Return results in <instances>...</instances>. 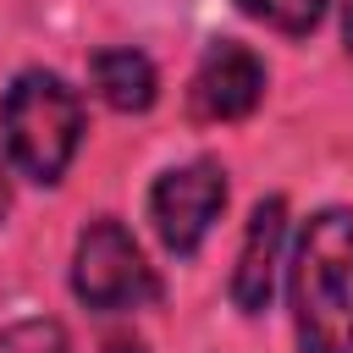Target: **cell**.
<instances>
[{"label": "cell", "instance_id": "1", "mask_svg": "<svg viewBox=\"0 0 353 353\" xmlns=\"http://www.w3.org/2000/svg\"><path fill=\"white\" fill-rule=\"evenodd\" d=\"M292 331L303 353H353V215L320 210L292 248Z\"/></svg>", "mask_w": 353, "mask_h": 353}, {"label": "cell", "instance_id": "2", "mask_svg": "<svg viewBox=\"0 0 353 353\" xmlns=\"http://www.w3.org/2000/svg\"><path fill=\"white\" fill-rule=\"evenodd\" d=\"M77 138H83V99H77V88H66V77H55L44 66L17 72L11 88L0 94V143H6L11 165L28 182L50 188L72 165Z\"/></svg>", "mask_w": 353, "mask_h": 353}, {"label": "cell", "instance_id": "3", "mask_svg": "<svg viewBox=\"0 0 353 353\" xmlns=\"http://www.w3.org/2000/svg\"><path fill=\"white\" fill-rule=\"evenodd\" d=\"M72 292L99 309V314H121V309H143L160 298V276L143 259V248L132 243V232L110 215L88 221L72 254Z\"/></svg>", "mask_w": 353, "mask_h": 353}, {"label": "cell", "instance_id": "4", "mask_svg": "<svg viewBox=\"0 0 353 353\" xmlns=\"http://www.w3.org/2000/svg\"><path fill=\"white\" fill-rule=\"evenodd\" d=\"M226 210V171L215 160H188V165H171L154 188H149V221L160 232V243L188 259L199 254L204 232L215 226V215Z\"/></svg>", "mask_w": 353, "mask_h": 353}, {"label": "cell", "instance_id": "5", "mask_svg": "<svg viewBox=\"0 0 353 353\" xmlns=\"http://www.w3.org/2000/svg\"><path fill=\"white\" fill-rule=\"evenodd\" d=\"M259 99H265V61L237 39L210 44L193 72V110L204 121H243Z\"/></svg>", "mask_w": 353, "mask_h": 353}, {"label": "cell", "instance_id": "6", "mask_svg": "<svg viewBox=\"0 0 353 353\" xmlns=\"http://www.w3.org/2000/svg\"><path fill=\"white\" fill-rule=\"evenodd\" d=\"M281 237H287V199H259L243 232V254L232 270V303L243 314L270 309L276 292V265H281Z\"/></svg>", "mask_w": 353, "mask_h": 353}, {"label": "cell", "instance_id": "7", "mask_svg": "<svg viewBox=\"0 0 353 353\" xmlns=\"http://www.w3.org/2000/svg\"><path fill=\"white\" fill-rule=\"evenodd\" d=\"M88 77H94V88H99V99H105L110 110H127V116H138V110H149V105H154V94H160V77H154V61H149L143 50H132V44H116V50H99V55L88 61Z\"/></svg>", "mask_w": 353, "mask_h": 353}, {"label": "cell", "instance_id": "8", "mask_svg": "<svg viewBox=\"0 0 353 353\" xmlns=\"http://www.w3.org/2000/svg\"><path fill=\"white\" fill-rule=\"evenodd\" d=\"M254 22H265V28H276V33H292V39H303V33H314V22H320V11H325V0H237Z\"/></svg>", "mask_w": 353, "mask_h": 353}, {"label": "cell", "instance_id": "9", "mask_svg": "<svg viewBox=\"0 0 353 353\" xmlns=\"http://www.w3.org/2000/svg\"><path fill=\"white\" fill-rule=\"evenodd\" d=\"M0 353H72L61 320H17L0 331Z\"/></svg>", "mask_w": 353, "mask_h": 353}, {"label": "cell", "instance_id": "10", "mask_svg": "<svg viewBox=\"0 0 353 353\" xmlns=\"http://www.w3.org/2000/svg\"><path fill=\"white\" fill-rule=\"evenodd\" d=\"M342 44H347V55H353V0H342Z\"/></svg>", "mask_w": 353, "mask_h": 353}, {"label": "cell", "instance_id": "11", "mask_svg": "<svg viewBox=\"0 0 353 353\" xmlns=\"http://www.w3.org/2000/svg\"><path fill=\"white\" fill-rule=\"evenodd\" d=\"M105 353H143V342H127V336H110Z\"/></svg>", "mask_w": 353, "mask_h": 353}, {"label": "cell", "instance_id": "12", "mask_svg": "<svg viewBox=\"0 0 353 353\" xmlns=\"http://www.w3.org/2000/svg\"><path fill=\"white\" fill-rule=\"evenodd\" d=\"M6 210H11V176H6V165H0V221H6Z\"/></svg>", "mask_w": 353, "mask_h": 353}]
</instances>
